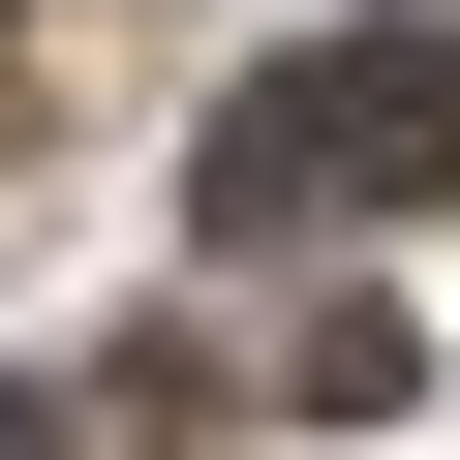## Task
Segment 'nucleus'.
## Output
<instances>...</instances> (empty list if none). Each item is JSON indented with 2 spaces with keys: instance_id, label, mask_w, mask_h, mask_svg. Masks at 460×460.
<instances>
[{
  "instance_id": "nucleus-3",
  "label": "nucleus",
  "mask_w": 460,
  "mask_h": 460,
  "mask_svg": "<svg viewBox=\"0 0 460 460\" xmlns=\"http://www.w3.org/2000/svg\"><path fill=\"white\" fill-rule=\"evenodd\" d=\"M0 460H93V399H31V368H0Z\"/></svg>"
},
{
  "instance_id": "nucleus-1",
  "label": "nucleus",
  "mask_w": 460,
  "mask_h": 460,
  "mask_svg": "<svg viewBox=\"0 0 460 460\" xmlns=\"http://www.w3.org/2000/svg\"><path fill=\"white\" fill-rule=\"evenodd\" d=\"M429 184H460V31L368 0V31H277L184 123V246H338V215H429Z\"/></svg>"
},
{
  "instance_id": "nucleus-2",
  "label": "nucleus",
  "mask_w": 460,
  "mask_h": 460,
  "mask_svg": "<svg viewBox=\"0 0 460 460\" xmlns=\"http://www.w3.org/2000/svg\"><path fill=\"white\" fill-rule=\"evenodd\" d=\"M277 399H307V429H399V399H429V338H399V307H307V338H277Z\"/></svg>"
}]
</instances>
